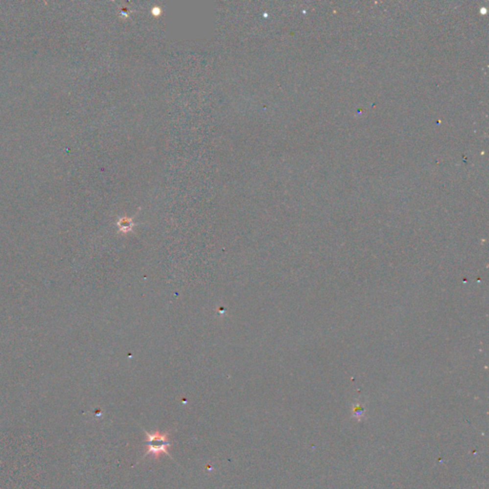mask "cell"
Instances as JSON below:
<instances>
[{"label":"cell","mask_w":489,"mask_h":489,"mask_svg":"<svg viewBox=\"0 0 489 489\" xmlns=\"http://www.w3.org/2000/svg\"><path fill=\"white\" fill-rule=\"evenodd\" d=\"M147 450L145 452V455L144 457L152 454L154 456V459L156 458H159L162 454H165L167 456H169L171 458V456L169 455L168 453V447L171 446L170 442H168V440H165V441H162L160 442L159 443H154V442H147Z\"/></svg>","instance_id":"6da1fadb"}]
</instances>
